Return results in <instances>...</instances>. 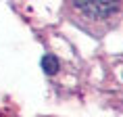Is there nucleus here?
<instances>
[{
	"instance_id": "1",
	"label": "nucleus",
	"mask_w": 123,
	"mask_h": 117,
	"mask_svg": "<svg viewBox=\"0 0 123 117\" xmlns=\"http://www.w3.org/2000/svg\"><path fill=\"white\" fill-rule=\"evenodd\" d=\"M65 15L88 36L102 38L119 25L123 0H65Z\"/></svg>"
},
{
	"instance_id": "2",
	"label": "nucleus",
	"mask_w": 123,
	"mask_h": 117,
	"mask_svg": "<svg viewBox=\"0 0 123 117\" xmlns=\"http://www.w3.org/2000/svg\"><path fill=\"white\" fill-rule=\"evenodd\" d=\"M0 117H17L13 113V111H8V109H0Z\"/></svg>"
}]
</instances>
